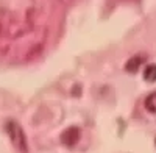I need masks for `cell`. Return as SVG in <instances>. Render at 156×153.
<instances>
[{"mask_svg":"<svg viewBox=\"0 0 156 153\" xmlns=\"http://www.w3.org/2000/svg\"><path fill=\"white\" fill-rule=\"evenodd\" d=\"M142 61H144V58H142V56H134V58H131V59H128V62L125 64V69H126L128 72H136V70L140 67Z\"/></svg>","mask_w":156,"mask_h":153,"instance_id":"obj_4","label":"cell"},{"mask_svg":"<svg viewBox=\"0 0 156 153\" xmlns=\"http://www.w3.org/2000/svg\"><path fill=\"white\" fill-rule=\"evenodd\" d=\"M81 137V131L78 126H69L61 133V142L66 147H73Z\"/></svg>","mask_w":156,"mask_h":153,"instance_id":"obj_2","label":"cell"},{"mask_svg":"<svg viewBox=\"0 0 156 153\" xmlns=\"http://www.w3.org/2000/svg\"><path fill=\"white\" fill-rule=\"evenodd\" d=\"M144 106H145V109H147L148 112L156 114V92H151V94H148V95L145 97Z\"/></svg>","mask_w":156,"mask_h":153,"instance_id":"obj_3","label":"cell"},{"mask_svg":"<svg viewBox=\"0 0 156 153\" xmlns=\"http://www.w3.org/2000/svg\"><path fill=\"white\" fill-rule=\"evenodd\" d=\"M5 131H6V136L9 139L12 148H14L17 153H30L27 134H25V131H23V128L20 126L19 122L8 120L5 123Z\"/></svg>","mask_w":156,"mask_h":153,"instance_id":"obj_1","label":"cell"},{"mask_svg":"<svg viewBox=\"0 0 156 153\" xmlns=\"http://www.w3.org/2000/svg\"><path fill=\"white\" fill-rule=\"evenodd\" d=\"M144 80L148 83L156 81V64H148L144 70Z\"/></svg>","mask_w":156,"mask_h":153,"instance_id":"obj_5","label":"cell"}]
</instances>
